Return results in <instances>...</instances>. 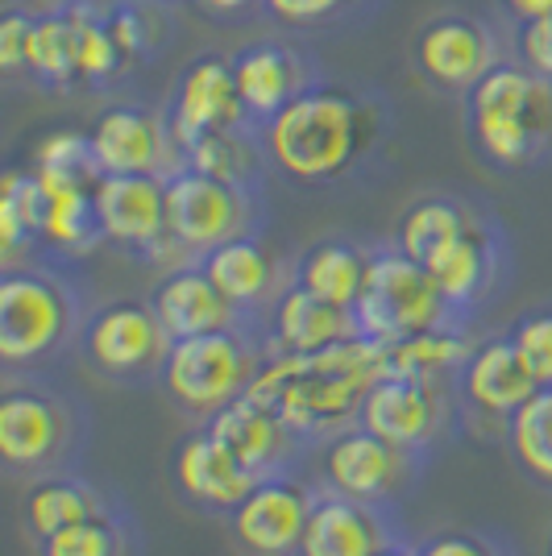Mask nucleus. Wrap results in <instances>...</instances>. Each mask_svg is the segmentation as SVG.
I'll return each mask as SVG.
<instances>
[{
    "mask_svg": "<svg viewBox=\"0 0 552 556\" xmlns=\"http://www.w3.org/2000/svg\"><path fill=\"white\" fill-rule=\"evenodd\" d=\"M374 378H382L378 345L366 337H349L321 353H266L246 394L275 407L308 441L357 424L362 399L374 387Z\"/></svg>",
    "mask_w": 552,
    "mask_h": 556,
    "instance_id": "f257e3e1",
    "label": "nucleus"
},
{
    "mask_svg": "<svg viewBox=\"0 0 552 556\" xmlns=\"http://www.w3.org/2000/svg\"><path fill=\"white\" fill-rule=\"evenodd\" d=\"M378 134L382 116L374 100L312 84L262 125V146L271 166L291 184H333L366 159Z\"/></svg>",
    "mask_w": 552,
    "mask_h": 556,
    "instance_id": "f03ea898",
    "label": "nucleus"
},
{
    "mask_svg": "<svg viewBox=\"0 0 552 556\" xmlns=\"http://www.w3.org/2000/svg\"><path fill=\"white\" fill-rule=\"evenodd\" d=\"M474 146L494 166H528L552 141V79H540L519 59L494 63L465 92Z\"/></svg>",
    "mask_w": 552,
    "mask_h": 556,
    "instance_id": "7ed1b4c3",
    "label": "nucleus"
},
{
    "mask_svg": "<svg viewBox=\"0 0 552 556\" xmlns=\"http://www.w3.org/2000/svg\"><path fill=\"white\" fill-rule=\"evenodd\" d=\"M262 362H266V353H258L241 325H233L171 341L159 382L179 412L208 419L250 391Z\"/></svg>",
    "mask_w": 552,
    "mask_h": 556,
    "instance_id": "20e7f679",
    "label": "nucleus"
},
{
    "mask_svg": "<svg viewBox=\"0 0 552 556\" xmlns=\"http://www.w3.org/2000/svg\"><path fill=\"white\" fill-rule=\"evenodd\" d=\"M449 303L432 282L428 266L403 254L399 245L391 250H374L366 266V282L353 303V325L357 337H366L374 345H391L412 332L437 328L449 320Z\"/></svg>",
    "mask_w": 552,
    "mask_h": 556,
    "instance_id": "39448f33",
    "label": "nucleus"
},
{
    "mask_svg": "<svg viewBox=\"0 0 552 556\" xmlns=\"http://www.w3.org/2000/svg\"><path fill=\"white\" fill-rule=\"evenodd\" d=\"M79 325L71 282L50 270L9 266L0 278V357L4 366H34L63 349Z\"/></svg>",
    "mask_w": 552,
    "mask_h": 556,
    "instance_id": "423d86ee",
    "label": "nucleus"
},
{
    "mask_svg": "<svg viewBox=\"0 0 552 556\" xmlns=\"http://www.w3.org/2000/svg\"><path fill=\"white\" fill-rule=\"evenodd\" d=\"M253 200L250 187L212 179L196 166H175L166 175V225H171V241L191 254L196 262L225 245L233 237L250 232Z\"/></svg>",
    "mask_w": 552,
    "mask_h": 556,
    "instance_id": "0eeeda50",
    "label": "nucleus"
},
{
    "mask_svg": "<svg viewBox=\"0 0 552 556\" xmlns=\"http://www.w3.org/2000/svg\"><path fill=\"white\" fill-rule=\"evenodd\" d=\"M171 353V332L162 328L150 300H113L96 307L84 325V357L96 374L113 382L159 378Z\"/></svg>",
    "mask_w": 552,
    "mask_h": 556,
    "instance_id": "6e6552de",
    "label": "nucleus"
},
{
    "mask_svg": "<svg viewBox=\"0 0 552 556\" xmlns=\"http://www.w3.org/2000/svg\"><path fill=\"white\" fill-rule=\"evenodd\" d=\"M71 453V407L34 382L0 394V457L13 473H47Z\"/></svg>",
    "mask_w": 552,
    "mask_h": 556,
    "instance_id": "1a4fd4ad",
    "label": "nucleus"
},
{
    "mask_svg": "<svg viewBox=\"0 0 552 556\" xmlns=\"http://www.w3.org/2000/svg\"><path fill=\"white\" fill-rule=\"evenodd\" d=\"M92 195L109 245L154 262H162L171 250L184 254L171 241L166 225V175H100Z\"/></svg>",
    "mask_w": 552,
    "mask_h": 556,
    "instance_id": "9d476101",
    "label": "nucleus"
},
{
    "mask_svg": "<svg viewBox=\"0 0 552 556\" xmlns=\"http://www.w3.org/2000/svg\"><path fill=\"white\" fill-rule=\"evenodd\" d=\"M312 503H316V490L300 482L291 469L258 478L246 490V498L229 510L233 540L250 556H296Z\"/></svg>",
    "mask_w": 552,
    "mask_h": 556,
    "instance_id": "9b49d317",
    "label": "nucleus"
},
{
    "mask_svg": "<svg viewBox=\"0 0 552 556\" xmlns=\"http://www.w3.org/2000/svg\"><path fill=\"white\" fill-rule=\"evenodd\" d=\"M324 486L357 498V503H391L394 494H403V486L412 482V453L394 448L382 437H374L362 424H349L341 432L324 437L321 453Z\"/></svg>",
    "mask_w": 552,
    "mask_h": 556,
    "instance_id": "f8f14e48",
    "label": "nucleus"
},
{
    "mask_svg": "<svg viewBox=\"0 0 552 556\" xmlns=\"http://www.w3.org/2000/svg\"><path fill=\"white\" fill-rule=\"evenodd\" d=\"M449 419V399L440 382H419V378H394L382 374L362 399L357 424L369 428L374 437L403 448V453H424L440 441Z\"/></svg>",
    "mask_w": 552,
    "mask_h": 556,
    "instance_id": "ddd939ff",
    "label": "nucleus"
},
{
    "mask_svg": "<svg viewBox=\"0 0 552 556\" xmlns=\"http://www.w3.org/2000/svg\"><path fill=\"white\" fill-rule=\"evenodd\" d=\"M88 134L104 175H171L184 166L171 121L146 104H109Z\"/></svg>",
    "mask_w": 552,
    "mask_h": 556,
    "instance_id": "4468645a",
    "label": "nucleus"
},
{
    "mask_svg": "<svg viewBox=\"0 0 552 556\" xmlns=\"http://www.w3.org/2000/svg\"><path fill=\"white\" fill-rule=\"evenodd\" d=\"M166 121H171L179 154L204 134L250 125L241 92H237L233 59H225V54H196L184 67V75H179V84H175V100H171Z\"/></svg>",
    "mask_w": 552,
    "mask_h": 556,
    "instance_id": "2eb2a0df",
    "label": "nucleus"
},
{
    "mask_svg": "<svg viewBox=\"0 0 552 556\" xmlns=\"http://www.w3.org/2000/svg\"><path fill=\"white\" fill-rule=\"evenodd\" d=\"M494 63V34L469 13H440L415 34V67L440 92H469Z\"/></svg>",
    "mask_w": 552,
    "mask_h": 556,
    "instance_id": "dca6fc26",
    "label": "nucleus"
},
{
    "mask_svg": "<svg viewBox=\"0 0 552 556\" xmlns=\"http://www.w3.org/2000/svg\"><path fill=\"white\" fill-rule=\"evenodd\" d=\"M208 432L229 448L237 465L250 478H271V473H287L300 462V432L278 416L275 407L258 403L250 394L233 399L229 407H221L216 416H208Z\"/></svg>",
    "mask_w": 552,
    "mask_h": 556,
    "instance_id": "f3484780",
    "label": "nucleus"
},
{
    "mask_svg": "<svg viewBox=\"0 0 552 556\" xmlns=\"http://www.w3.org/2000/svg\"><path fill=\"white\" fill-rule=\"evenodd\" d=\"M457 391L469 412L506 424L531 394L540 391V382L531 378L519 349L511 345V337H486L469 349V357L457 374Z\"/></svg>",
    "mask_w": 552,
    "mask_h": 556,
    "instance_id": "a211bd4d",
    "label": "nucleus"
},
{
    "mask_svg": "<svg viewBox=\"0 0 552 556\" xmlns=\"http://www.w3.org/2000/svg\"><path fill=\"white\" fill-rule=\"evenodd\" d=\"M262 337H266V353H321V349L357 337V325L349 307L312 295L291 278L266 307Z\"/></svg>",
    "mask_w": 552,
    "mask_h": 556,
    "instance_id": "6ab92c4d",
    "label": "nucleus"
},
{
    "mask_svg": "<svg viewBox=\"0 0 552 556\" xmlns=\"http://www.w3.org/2000/svg\"><path fill=\"white\" fill-rule=\"evenodd\" d=\"M391 544V523L374 503H357L324 486L312 503L296 556H378Z\"/></svg>",
    "mask_w": 552,
    "mask_h": 556,
    "instance_id": "aec40b11",
    "label": "nucleus"
},
{
    "mask_svg": "<svg viewBox=\"0 0 552 556\" xmlns=\"http://www.w3.org/2000/svg\"><path fill=\"white\" fill-rule=\"evenodd\" d=\"M171 478H175V486H179L187 503H196V507L204 510H233L246 498V490L258 482V478H250L237 465L229 448L208 432V424L196 428V432H187L184 441L175 444Z\"/></svg>",
    "mask_w": 552,
    "mask_h": 556,
    "instance_id": "412c9836",
    "label": "nucleus"
},
{
    "mask_svg": "<svg viewBox=\"0 0 552 556\" xmlns=\"http://www.w3.org/2000/svg\"><path fill=\"white\" fill-rule=\"evenodd\" d=\"M150 307L159 312V320H162V328L171 332V341L241 325V312L225 300V291L208 278V270L200 262L171 266V270L154 282Z\"/></svg>",
    "mask_w": 552,
    "mask_h": 556,
    "instance_id": "4be33fe9",
    "label": "nucleus"
},
{
    "mask_svg": "<svg viewBox=\"0 0 552 556\" xmlns=\"http://www.w3.org/2000/svg\"><path fill=\"white\" fill-rule=\"evenodd\" d=\"M233 75H237V92H241V104H246L253 129H262L303 88H312L308 63L283 42H253V47L237 50L233 54Z\"/></svg>",
    "mask_w": 552,
    "mask_h": 556,
    "instance_id": "5701e85b",
    "label": "nucleus"
},
{
    "mask_svg": "<svg viewBox=\"0 0 552 556\" xmlns=\"http://www.w3.org/2000/svg\"><path fill=\"white\" fill-rule=\"evenodd\" d=\"M200 266L208 270V278L225 291V300L241 312V320L253 316V312H266L275 295L287 287L283 278H278V257L275 250L262 241V237H253V232H241V237H233L225 245H216V250H208L200 257Z\"/></svg>",
    "mask_w": 552,
    "mask_h": 556,
    "instance_id": "b1692460",
    "label": "nucleus"
},
{
    "mask_svg": "<svg viewBox=\"0 0 552 556\" xmlns=\"http://www.w3.org/2000/svg\"><path fill=\"white\" fill-rule=\"evenodd\" d=\"M424 266L440 287L444 303L461 312V307H474L499 282V241L478 220H469L465 229L453 232L444 245L424 257Z\"/></svg>",
    "mask_w": 552,
    "mask_h": 556,
    "instance_id": "393cba45",
    "label": "nucleus"
},
{
    "mask_svg": "<svg viewBox=\"0 0 552 556\" xmlns=\"http://www.w3.org/2000/svg\"><path fill=\"white\" fill-rule=\"evenodd\" d=\"M469 349L474 345L444 320V325L412 332V337H403V341L378 345V370L394 374V378H419V382H440V387H444L449 378L461 374Z\"/></svg>",
    "mask_w": 552,
    "mask_h": 556,
    "instance_id": "a878e982",
    "label": "nucleus"
},
{
    "mask_svg": "<svg viewBox=\"0 0 552 556\" xmlns=\"http://www.w3.org/2000/svg\"><path fill=\"white\" fill-rule=\"evenodd\" d=\"M366 266H369V254L362 245H353L346 237H324V241H316V245L300 257L296 282L308 287L312 295H321V300L353 312L357 291H362V282H366Z\"/></svg>",
    "mask_w": 552,
    "mask_h": 556,
    "instance_id": "bb28decb",
    "label": "nucleus"
},
{
    "mask_svg": "<svg viewBox=\"0 0 552 556\" xmlns=\"http://www.w3.org/2000/svg\"><path fill=\"white\" fill-rule=\"evenodd\" d=\"M92 515H104V503L88 482L79 478H67V473H50V478H38L34 486L25 490L22 503V519L29 535L47 540V535L63 532L79 519H92Z\"/></svg>",
    "mask_w": 552,
    "mask_h": 556,
    "instance_id": "cd10ccee",
    "label": "nucleus"
},
{
    "mask_svg": "<svg viewBox=\"0 0 552 556\" xmlns=\"http://www.w3.org/2000/svg\"><path fill=\"white\" fill-rule=\"evenodd\" d=\"M184 166H196L225 184L253 187L258 170L266 166V146H262V134H253V125L221 129V134H204L200 141H191L184 150Z\"/></svg>",
    "mask_w": 552,
    "mask_h": 556,
    "instance_id": "c85d7f7f",
    "label": "nucleus"
},
{
    "mask_svg": "<svg viewBox=\"0 0 552 556\" xmlns=\"http://www.w3.org/2000/svg\"><path fill=\"white\" fill-rule=\"evenodd\" d=\"M47 187V184H42ZM104 241L96 216L92 187H47V216H42V245L54 254H88Z\"/></svg>",
    "mask_w": 552,
    "mask_h": 556,
    "instance_id": "c756f323",
    "label": "nucleus"
},
{
    "mask_svg": "<svg viewBox=\"0 0 552 556\" xmlns=\"http://www.w3.org/2000/svg\"><path fill=\"white\" fill-rule=\"evenodd\" d=\"M42 216H47V187L38 170H9L0 187V250L9 266L22 250L42 245Z\"/></svg>",
    "mask_w": 552,
    "mask_h": 556,
    "instance_id": "7c9ffc66",
    "label": "nucleus"
},
{
    "mask_svg": "<svg viewBox=\"0 0 552 556\" xmlns=\"http://www.w3.org/2000/svg\"><path fill=\"white\" fill-rule=\"evenodd\" d=\"M25 75L47 88H75L79 84V50H75V25L67 9H50L34 17L29 50H25Z\"/></svg>",
    "mask_w": 552,
    "mask_h": 556,
    "instance_id": "2f4dec72",
    "label": "nucleus"
},
{
    "mask_svg": "<svg viewBox=\"0 0 552 556\" xmlns=\"http://www.w3.org/2000/svg\"><path fill=\"white\" fill-rule=\"evenodd\" d=\"M71 25H75V50H79V84L88 88H109L113 79L125 75V54L116 47L109 17L100 9V0H67Z\"/></svg>",
    "mask_w": 552,
    "mask_h": 556,
    "instance_id": "473e14b6",
    "label": "nucleus"
},
{
    "mask_svg": "<svg viewBox=\"0 0 552 556\" xmlns=\"http://www.w3.org/2000/svg\"><path fill=\"white\" fill-rule=\"evenodd\" d=\"M506 448L536 486H552V387H540L506 419Z\"/></svg>",
    "mask_w": 552,
    "mask_h": 556,
    "instance_id": "72a5a7b5",
    "label": "nucleus"
},
{
    "mask_svg": "<svg viewBox=\"0 0 552 556\" xmlns=\"http://www.w3.org/2000/svg\"><path fill=\"white\" fill-rule=\"evenodd\" d=\"M474 220V212L457 204V200H444V195H424L415 200L412 208L399 216V229H394V245L403 254H412L415 262L432 254L437 245H444L453 232H461Z\"/></svg>",
    "mask_w": 552,
    "mask_h": 556,
    "instance_id": "f704fd0d",
    "label": "nucleus"
},
{
    "mask_svg": "<svg viewBox=\"0 0 552 556\" xmlns=\"http://www.w3.org/2000/svg\"><path fill=\"white\" fill-rule=\"evenodd\" d=\"M34 170L47 187H96L104 175L92 150V134H79V129H59L38 141Z\"/></svg>",
    "mask_w": 552,
    "mask_h": 556,
    "instance_id": "c9c22d12",
    "label": "nucleus"
},
{
    "mask_svg": "<svg viewBox=\"0 0 552 556\" xmlns=\"http://www.w3.org/2000/svg\"><path fill=\"white\" fill-rule=\"evenodd\" d=\"M125 532L113 515H92V519H79L63 532L38 540V556H125Z\"/></svg>",
    "mask_w": 552,
    "mask_h": 556,
    "instance_id": "e433bc0d",
    "label": "nucleus"
},
{
    "mask_svg": "<svg viewBox=\"0 0 552 556\" xmlns=\"http://www.w3.org/2000/svg\"><path fill=\"white\" fill-rule=\"evenodd\" d=\"M104 17H109V29H113L116 47H121L129 67L159 50L162 22L150 4H141V0H116V4H104Z\"/></svg>",
    "mask_w": 552,
    "mask_h": 556,
    "instance_id": "4c0bfd02",
    "label": "nucleus"
},
{
    "mask_svg": "<svg viewBox=\"0 0 552 556\" xmlns=\"http://www.w3.org/2000/svg\"><path fill=\"white\" fill-rule=\"evenodd\" d=\"M374 0H262L275 25L287 29H333L362 17Z\"/></svg>",
    "mask_w": 552,
    "mask_h": 556,
    "instance_id": "58836bf2",
    "label": "nucleus"
},
{
    "mask_svg": "<svg viewBox=\"0 0 552 556\" xmlns=\"http://www.w3.org/2000/svg\"><path fill=\"white\" fill-rule=\"evenodd\" d=\"M506 337H511V345L519 349V357L531 370V378L540 387H552V307L524 312Z\"/></svg>",
    "mask_w": 552,
    "mask_h": 556,
    "instance_id": "ea45409f",
    "label": "nucleus"
},
{
    "mask_svg": "<svg viewBox=\"0 0 552 556\" xmlns=\"http://www.w3.org/2000/svg\"><path fill=\"white\" fill-rule=\"evenodd\" d=\"M515 59L540 79H552V17L515 25Z\"/></svg>",
    "mask_w": 552,
    "mask_h": 556,
    "instance_id": "a19ab883",
    "label": "nucleus"
},
{
    "mask_svg": "<svg viewBox=\"0 0 552 556\" xmlns=\"http://www.w3.org/2000/svg\"><path fill=\"white\" fill-rule=\"evenodd\" d=\"M29 29H34V17H29V13H22V9H9V13H4V22H0V71H4V75L25 71Z\"/></svg>",
    "mask_w": 552,
    "mask_h": 556,
    "instance_id": "79ce46f5",
    "label": "nucleus"
},
{
    "mask_svg": "<svg viewBox=\"0 0 552 556\" xmlns=\"http://www.w3.org/2000/svg\"><path fill=\"white\" fill-rule=\"evenodd\" d=\"M415 556H503L486 535L478 532H465V528H449V532L428 535Z\"/></svg>",
    "mask_w": 552,
    "mask_h": 556,
    "instance_id": "37998d69",
    "label": "nucleus"
},
{
    "mask_svg": "<svg viewBox=\"0 0 552 556\" xmlns=\"http://www.w3.org/2000/svg\"><path fill=\"white\" fill-rule=\"evenodd\" d=\"M511 22H536V17H552V0H499Z\"/></svg>",
    "mask_w": 552,
    "mask_h": 556,
    "instance_id": "c03bdc74",
    "label": "nucleus"
},
{
    "mask_svg": "<svg viewBox=\"0 0 552 556\" xmlns=\"http://www.w3.org/2000/svg\"><path fill=\"white\" fill-rule=\"evenodd\" d=\"M204 13H216V17H241V13H250L258 9L262 0H196Z\"/></svg>",
    "mask_w": 552,
    "mask_h": 556,
    "instance_id": "a18cd8bd",
    "label": "nucleus"
},
{
    "mask_svg": "<svg viewBox=\"0 0 552 556\" xmlns=\"http://www.w3.org/2000/svg\"><path fill=\"white\" fill-rule=\"evenodd\" d=\"M378 556H415V548H407V544H399V540H394L391 548H382Z\"/></svg>",
    "mask_w": 552,
    "mask_h": 556,
    "instance_id": "49530a36",
    "label": "nucleus"
},
{
    "mask_svg": "<svg viewBox=\"0 0 552 556\" xmlns=\"http://www.w3.org/2000/svg\"><path fill=\"white\" fill-rule=\"evenodd\" d=\"M544 556H552V532H549V540H544Z\"/></svg>",
    "mask_w": 552,
    "mask_h": 556,
    "instance_id": "de8ad7c7",
    "label": "nucleus"
}]
</instances>
